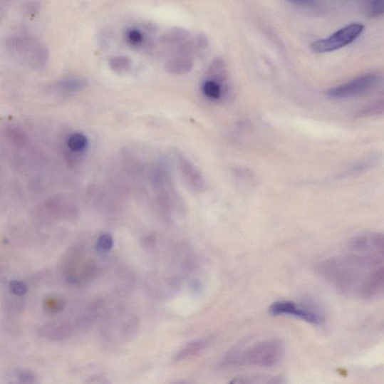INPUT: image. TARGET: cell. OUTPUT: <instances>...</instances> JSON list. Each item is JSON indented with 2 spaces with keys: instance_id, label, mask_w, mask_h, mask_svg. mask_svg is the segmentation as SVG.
I'll use <instances>...</instances> for the list:
<instances>
[{
  "instance_id": "obj_1",
  "label": "cell",
  "mask_w": 384,
  "mask_h": 384,
  "mask_svg": "<svg viewBox=\"0 0 384 384\" xmlns=\"http://www.w3.org/2000/svg\"><path fill=\"white\" fill-rule=\"evenodd\" d=\"M318 275L339 293L364 301L384 290V238L379 233L355 237L346 251L317 264Z\"/></svg>"
},
{
  "instance_id": "obj_2",
  "label": "cell",
  "mask_w": 384,
  "mask_h": 384,
  "mask_svg": "<svg viewBox=\"0 0 384 384\" xmlns=\"http://www.w3.org/2000/svg\"><path fill=\"white\" fill-rule=\"evenodd\" d=\"M284 346L277 338L259 341L246 348L230 352L223 360L226 366L274 367L283 359Z\"/></svg>"
},
{
  "instance_id": "obj_3",
  "label": "cell",
  "mask_w": 384,
  "mask_h": 384,
  "mask_svg": "<svg viewBox=\"0 0 384 384\" xmlns=\"http://www.w3.org/2000/svg\"><path fill=\"white\" fill-rule=\"evenodd\" d=\"M6 47L14 59L34 69L47 66L49 51L43 42L27 35H16L7 38Z\"/></svg>"
},
{
  "instance_id": "obj_4",
  "label": "cell",
  "mask_w": 384,
  "mask_h": 384,
  "mask_svg": "<svg viewBox=\"0 0 384 384\" xmlns=\"http://www.w3.org/2000/svg\"><path fill=\"white\" fill-rule=\"evenodd\" d=\"M364 26L355 23L348 25L329 37L313 41L311 49L316 53L333 52L351 44L363 32Z\"/></svg>"
},
{
  "instance_id": "obj_5",
  "label": "cell",
  "mask_w": 384,
  "mask_h": 384,
  "mask_svg": "<svg viewBox=\"0 0 384 384\" xmlns=\"http://www.w3.org/2000/svg\"><path fill=\"white\" fill-rule=\"evenodd\" d=\"M379 81L378 75L369 73L331 89L326 92V95L335 99L359 97L373 90Z\"/></svg>"
},
{
  "instance_id": "obj_6",
  "label": "cell",
  "mask_w": 384,
  "mask_h": 384,
  "mask_svg": "<svg viewBox=\"0 0 384 384\" xmlns=\"http://www.w3.org/2000/svg\"><path fill=\"white\" fill-rule=\"evenodd\" d=\"M269 311L272 316H289L313 325H320L323 323V317L320 313L291 301L276 302L269 307Z\"/></svg>"
},
{
  "instance_id": "obj_7",
  "label": "cell",
  "mask_w": 384,
  "mask_h": 384,
  "mask_svg": "<svg viewBox=\"0 0 384 384\" xmlns=\"http://www.w3.org/2000/svg\"><path fill=\"white\" fill-rule=\"evenodd\" d=\"M96 267L93 261H73L67 269V278L74 284L83 283L91 279L95 274Z\"/></svg>"
},
{
  "instance_id": "obj_8",
  "label": "cell",
  "mask_w": 384,
  "mask_h": 384,
  "mask_svg": "<svg viewBox=\"0 0 384 384\" xmlns=\"http://www.w3.org/2000/svg\"><path fill=\"white\" fill-rule=\"evenodd\" d=\"M194 66L190 55L177 53L165 64V70L172 75L182 76L191 72Z\"/></svg>"
},
{
  "instance_id": "obj_9",
  "label": "cell",
  "mask_w": 384,
  "mask_h": 384,
  "mask_svg": "<svg viewBox=\"0 0 384 384\" xmlns=\"http://www.w3.org/2000/svg\"><path fill=\"white\" fill-rule=\"evenodd\" d=\"M87 85V81L82 78L70 77L56 83L55 88L63 94H72L82 90Z\"/></svg>"
},
{
  "instance_id": "obj_10",
  "label": "cell",
  "mask_w": 384,
  "mask_h": 384,
  "mask_svg": "<svg viewBox=\"0 0 384 384\" xmlns=\"http://www.w3.org/2000/svg\"><path fill=\"white\" fill-rule=\"evenodd\" d=\"M206 346V341L204 340H196L191 341L186 346L183 347L176 355L175 360L180 362L193 357V356L200 353Z\"/></svg>"
},
{
  "instance_id": "obj_11",
  "label": "cell",
  "mask_w": 384,
  "mask_h": 384,
  "mask_svg": "<svg viewBox=\"0 0 384 384\" xmlns=\"http://www.w3.org/2000/svg\"><path fill=\"white\" fill-rule=\"evenodd\" d=\"M182 167V172L187 176L186 178L189 180V182H192L191 184L193 185L194 189L201 190L203 188L204 183L203 178L200 173H199L196 168L186 160H183Z\"/></svg>"
},
{
  "instance_id": "obj_12",
  "label": "cell",
  "mask_w": 384,
  "mask_h": 384,
  "mask_svg": "<svg viewBox=\"0 0 384 384\" xmlns=\"http://www.w3.org/2000/svg\"><path fill=\"white\" fill-rule=\"evenodd\" d=\"M130 59L124 56H113L109 60L110 68L118 74L127 73L131 68Z\"/></svg>"
},
{
  "instance_id": "obj_13",
  "label": "cell",
  "mask_w": 384,
  "mask_h": 384,
  "mask_svg": "<svg viewBox=\"0 0 384 384\" xmlns=\"http://www.w3.org/2000/svg\"><path fill=\"white\" fill-rule=\"evenodd\" d=\"M88 145V139L81 133H76L71 136L67 141V146L71 151L81 152L86 150Z\"/></svg>"
},
{
  "instance_id": "obj_14",
  "label": "cell",
  "mask_w": 384,
  "mask_h": 384,
  "mask_svg": "<svg viewBox=\"0 0 384 384\" xmlns=\"http://www.w3.org/2000/svg\"><path fill=\"white\" fill-rule=\"evenodd\" d=\"M363 11L370 17L379 16L383 12V0H361Z\"/></svg>"
},
{
  "instance_id": "obj_15",
  "label": "cell",
  "mask_w": 384,
  "mask_h": 384,
  "mask_svg": "<svg viewBox=\"0 0 384 384\" xmlns=\"http://www.w3.org/2000/svg\"><path fill=\"white\" fill-rule=\"evenodd\" d=\"M204 94L212 99H219L222 95V87L219 83L209 80L206 81L203 86Z\"/></svg>"
},
{
  "instance_id": "obj_16",
  "label": "cell",
  "mask_w": 384,
  "mask_h": 384,
  "mask_svg": "<svg viewBox=\"0 0 384 384\" xmlns=\"http://www.w3.org/2000/svg\"><path fill=\"white\" fill-rule=\"evenodd\" d=\"M188 36V33L184 31H174L162 36V41L165 43L176 44L184 42Z\"/></svg>"
},
{
  "instance_id": "obj_17",
  "label": "cell",
  "mask_w": 384,
  "mask_h": 384,
  "mask_svg": "<svg viewBox=\"0 0 384 384\" xmlns=\"http://www.w3.org/2000/svg\"><path fill=\"white\" fill-rule=\"evenodd\" d=\"M45 307L48 312L56 313L65 307V302L60 298L49 297L45 302Z\"/></svg>"
},
{
  "instance_id": "obj_18",
  "label": "cell",
  "mask_w": 384,
  "mask_h": 384,
  "mask_svg": "<svg viewBox=\"0 0 384 384\" xmlns=\"http://www.w3.org/2000/svg\"><path fill=\"white\" fill-rule=\"evenodd\" d=\"M383 111V100L377 102L372 105H369L363 110L361 111L359 116H373L378 115Z\"/></svg>"
},
{
  "instance_id": "obj_19",
  "label": "cell",
  "mask_w": 384,
  "mask_h": 384,
  "mask_svg": "<svg viewBox=\"0 0 384 384\" xmlns=\"http://www.w3.org/2000/svg\"><path fill=\"white\" fill-rule=\"evenodd\" d=\"M9 290L11 294L18 296H23L27 292L26 284L19 280L11 281L9 284Z\"/></svg>"
},
{
  "instance_id": "obj_20",
  "label": "cell",
  "mask_w": 384,
  "mask_h": 384,
  "mask_svg": "<svg viewBox=\"0 0 384 384\" xmlns=\"http://www.w3.org/2000/svg\"><path fill=\"white\" fill-rule=\"evenodd\" d=\"M113 246V239L108 234H103L98 239L97 247L99 250L103 251H110Z\"/></svg>"
},
{
  "instance_id": "obj_21",
  "label": "cell",
  "mask_w": 384,
  "mask_h": 384,
  "mask_svg": "<svg viewBox=\"0 0 384 384\" xmlns=\"http://www.w3.org/2000/svg\"><path fill=\"white\" fill-rule=\"evenodd\" d=\"M127 39L131 45L137 46L144 41V35L138 30H131L128 33Z\"/></svg>"
},
{
  "instance_id": "obj_22",
  "label": "cell",
  "mask_w": 384,
  "mask_h": 384,
  "mask_svg": "<svg viewBox=\"0 0 384 384\" xmlns=\"http://www.w3.org/2000/svg\"><path fill=\"white\" fill-rule=\"evenodd\" d=\"M19 379L24 383H33L36 380V377L30 372L23 371L19 373Z\"/></svg>"
},
{
  "instance_id": "obj_23",
  "label": "cell",
  "mask_w": 384,
  "mask_h": 384,
  "mask_svg": "<svg viewBox=\"0 0 384 384\" xmlns=\"http://www.w3.org/2000/svg\"><path fill=\"white\" fill-rule=\"evenodd\" d=\"M289 2L296 6H306L311 5L312 0H289Z\"/></svg>"
}]
</instances>
